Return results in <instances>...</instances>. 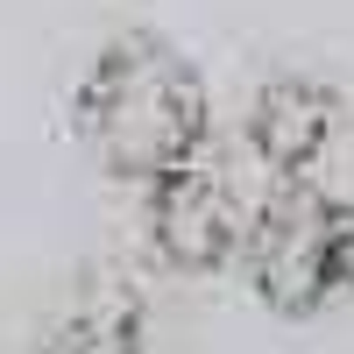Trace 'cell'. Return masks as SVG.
<instances>
[{
  "label": "cell",
  "mask_w": 354,
  "mask_h": 354,
  "mask_svg": "<svg viewBox=\"0 0 354 354\" xmlns=\"http://www.w3.org/2000/svg\"><path fill=\"white\" fill-rule=\"evenodd\" d=\"M234 277L270 319H326L354 298V198H333L319 177H262Z\"/></svg>",
  "instance_id": "2"
},
{
  "label": "cell",
  "mask_w": 354,
  "mask_h": 354,
  "mask_svg": "<svg viewBox=\"0 0 354 354\" xmlns=\"http://www.w3.org/2000/svg\"><path fill=\"white\" fill-rule=\"evenodd\" d=\"M347 121V93L319 71H277L255 85L248 121H241V156L255 177H312L319 156L333 149Z\"/></svg>",
  "instance_id": "4"
},
{
  "label": "cell",
  "mask_w": 354,
  "mask_h": 354,
  "mask_svg": "<svg viewBox=\"0 0 354 354\" xmlns=\"http://www.w3.org/2000/svg\"><path fill=\"white\" fill-rule=\"evenodd\" d=\"M36 354H156L149 347V305H142V290L121 270H85Z\"/></svg>",
  "instance_id": "5"
},
{
  "label": "cell",
  "mask_w": 354,
  "mask_h": 354,
  "mask_svg": "<svg viewBox=\"0 0 354 354\" xmlns=\"http://www.w3.org/2000/svg\"><path fill=\"white\" fill-rule=\"evenodd\" d=\"M255 192H262V177H255V163L241 156V142L227 149V142L213 135L198 156H185L177 170L149 177V185L135 192V198H142L149 255L163 262L170 277H227Z\"/></svg>",
  "instance_id": "3"
},
{
  "label": "cell",
  "mask_w": 354,
  "mask_h": 354,
  "mask_svg": "<svg viewBox=\"0 0 354 354\" xmlns=\"http://www.w3.org/2000/svg\"><path fill=\"white\" fill-rule=\"evenodd\" d=\"M213 135L220 128H213L205 71L163 28L106 36L71 85V142L128 192H142L149 177L198 156Z\"/></svg>",
  "instance_id": "1"
}]
</instances>
